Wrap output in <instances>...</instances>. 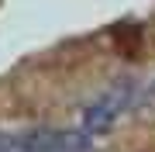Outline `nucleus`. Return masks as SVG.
I'll list each match as a JSON object with an SVG mask.
<instances>
[{
    "label": "nucleus",
    "mask_w": 155,
    "mask_h": 152,
    "mask_svg": "<svg viewBox=\"0 0 155 152\" xmlns=\"http://www.w3.org/2000/svg\"><path fill=\"white\" fill-rule=\"evenodd\" d=\"M131 104H134V83L131 79L110 86L107 93H100L97 100L83 111V131L86 135H104V131H110L114 121L121 118Z\"/></svg>",
    "instance_id": "1"
},
{
    "label": "nucleus",
    "mask_w": 155,
    "mask_h": 152,
    "mask_svg": "<svg viewBox=\"0 0 155 152\" xmlns=\"http://www.w3.org/2000/svg\"><path fill=\"white\" fill-rule=\"evenodd\" d=\"M145 97H148V100H155V79H152V86H148V90H145Z\"/></svg>",
    "instance_id": "2"
}]
</instances>
